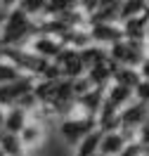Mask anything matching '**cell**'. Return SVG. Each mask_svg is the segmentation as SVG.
Here are the masks:
<instances>
[{
	"label": "cell",
	"instance_id": "obj_1",
	"mask_svg": "<svg viewBox=\"0 0 149 156\" xmlns=\"http://www.w3.org/2000/svg\"><path fill=\"white\" fill-rule=\"evenodd\" d=\"M43 33L38 17H31L19 5L12 10H2L0 14V45L5 48H24L29 40Z\"/></svg>",
	"mask_w": 149,
	"mask_h": 156
},
{
	"label": "cell",
	"instance_id": "obj_8",
	"mask_svg": "<svg viewBox=\"0 0 149 156\" xmlns=\"http://www.w3.org/2000/svg\"><path fill=\"white\" fill-rule=\"evenodd\" d=\"M19 140H21V147H24V149L36 147L40 140H43V123L31 116V121L24 126V130L19 133Z\"/></svg>",
	"mask_w": 149,
	"mask_h": 156
},
{
	"label": "cell",
	"instance_id": "obj_12",
	"mask_svg": "<svg viewBox=\"0 0 149 156\" xmlns=\"http://www.w3.org/2000/svg\"><path fill=\"white\" fill-rule=\"evenodd\" d=\"M24 12H29L31 17H45V10H48V0H19L17 2Z\"/></svg>",
	"mask_w": 149,
	"mask_h": 156
},
{
	"label": "cell",
	"instance_id": "obj_11",
	"mask_svg": "<svg viewBox=\"0 0 149 156\" xmlns=\"http://www.w3.org/2000/svg\"><path fill=\"white\" fill-rule=\"evenodd\" d=\"M80 7V0H48V10L45 17H55V14H64V12H73Z\"/></svg>",
	"mask_w": 149,
	"mask_h": 156
},
{
	"label": "cell",
	"instance_id": "obj_9",
	"mask_svg": "<svg viewBox=\"0 0 149 156\" xmlns=\"http://www.w3.org/2000/svg\"><path fill=\"white\" fill-rule=\"evenodd\" d=\"M140 80H142L140 69H133V66H119V64H116V71H114V83H121V85H128V88L135 90Z\"/></svg>",
	"mask_w": 149,
	"mask_h": 156
},
{
	"label": "cell",
	"instance_id": "obj_16",
	"mask_svg": "<svg viewBox=\"0 0 149 156\" xmlns=\"http://www.w3.org/2000/svg\"><path fill=\"white\" fill-rule=\"evenodd\" d=\"M135 140H137L140 144H144V147H149V118L142 123V128H140L137 133H135Z\"/></svg>",
	"mask_w": 149,
	"mask_h": 156
},
{
	"label": "cell",
	"instance_id": "obj_19",
	"mask_svg": "<svg viewBox=\"0 0 149 156\" xmlns=\"http://www.w3.org/2000/svg\"><path fill=\"white\" fill-rule=\"evenodd\" d=\"M0 59H2V52H0Z\"/></svg>",
	"mask_w": 149,
	"mask_h": 156
},
{
	"label": "cell",
	"instance_id": "obj_6",
	"mask_svg": "<svg viewBox=\"0 0 149 156\" xmlns=\"http://www.w3.org/2000/svg\"><path fill=\"white\" fill-rule=\"evenodd\" d=\"M130 140H133V135L123 133V130H104L95 156H119V151L128 144Z\"/></svg>",
	"mask_w": 149,
	"mask_h": 156
},
{
	"label": "cell",
	"instance_id": "obj_5",
	"mask_svg": "<svg viewBox=\"0 0 149 156\" xmlns=\"http://www.w3.org/2000/svg\"><path fill=\"white\" fill-rule=\"evenodd\" d=\"M88 29H90V36H92V43L107 45V48H111L114 43L126 38L123 26H116V21H88Z\"/></svg>",
	"mask_w": 149,
	"mask_h": 156
},
{
	"label": "cell",
	"instance_id": "obj_20",
	"mask_svg": "<svg viewBox=\"0 0 149 156\" xmlns=\"http://www.w3.org/2000/svg\"><path fill=\"white\" fill-rule=\"evenodd\" d=\"M17 156H24V154H17Z\"/></svg>",
	"mask_w": 149,
	"mask_h": 156
},
{
	"label": "cell",
	"instance_id": "obj_10",
	"mask_svg": "<svg viewBox=\"0 0 149 156\" xmlns=\"http://www.w3.org/2000/svg\"><path fill=\"white\" fill-rule=\"evenodd\" d=\"M102 135H104V130H102V128H97L95 133H90V135L78 144V151H76V156H95V154H97L99 142H102Z\"/></svg>",
	"mask_w": 149,
	"mask_h": 156
},
{
	"label": "cell",
	"instance_id": "obj_13",
	"mask_svg": "<svg viewBox=\"0 0 149 156\" xmlns=\"http://www.w3.org/2000/svg\"><path fill=\"white\" fill-rule=\"evenodd\" d=\"M21 76H26V73H21L12 62L0 59V83H10V80H17V78H21Z\"/></svg>",
	"mask_w": 149,
	"mask_h": 156
},
{
	"label": "cell",
	"instance_id": "obj_4",
	"mask_svg": "<svg viewBox=\"0 0 149 156\" xmlns=\"http://www.w3.org/2000/svg\"><path fill=\"white\" fill-rule=\"evenodd\" d=\"M147 118H149V107L144 102H140V99H133L128 107L119 114V130L135 137V133L142 128V123Z\"/></svg>",
	"mask_w": 149,
	"mask_h": 156
},
{
	"label": "cell",
	"instance_id": "obj_15",
	"mask_svg": "<svg viewBox=\"0 0 149 156\" xmlns=\"http://www.w3.org/2000/svg\"><path fill=\"white\" fill-rule=\"evenodd\" d=\"M135 99H140V102H144L149 107V80L147 78H142L137 83V88H135Z\"/></svg>",
	"mask_w": 149,
	"mask_h": 156
},
{
	"label": "cell",
	"instance_id": "obj_17",
	"mask_svg": "<svg viewBox=\"0 0 149 156\" xmlns=\"http://www.w3.org/2000/svg\"><path fill=\"white\" fill-rule=\"evenodd\" d=\"M140 73H142V78H147V80H149V55H147V59L140 64Z\"/></svg>",
	"mask_w": 149,
	"mask_h": 156
},
{
	"label": "cell",
	"instance_id": "obj_2",
	"mask_svg": "<svg viewBox=\"0 0 149 156\" xmlns=\"http://www.w3.org/2000/svg\"><path fill=\"white\" fill-rule=\"evenodd\" d=\"M97 128H99L97 116H90V114H69V116H62L59 121V133L71 147H78Z\"/></svg>",
	"mask_w": 149,
	"mask_h": 156
},
{
	"label": "cell",
	"instance_id": "obj_18",
	"mask_svg": "<svg viewBox=\"0 0 149 156\" xmlns=\"http://www.w3.org/2000/svg\"><path fill=\"white\" fill-rule=\"evenodd\" d=\"M17 2H19V0H0V7H2V10H12Z\"/></svg>",
	"mask_w": 149,
	"mask_h": 156
},
{
	"label": "cell",
	"instance_id": "obj_3",
	"mask_svg": "<svg viewBox=\"0 0 149 156\" xmlns=\"http://www.w3.org/2000/svg\"><path fill=\"white\" fill-rule=\"evenodd\" d=\"M111 62L119 66H133L140 69V64L147 59V40H130L123 38L119 43H114L109 48Z\"/></svg>",
	"mask_w": 149,
	"mask_h": 156
},
{
	"label": "cell",
	"instance_id": "obj_14",
	"mask_svg": "<svg viewBox=\"0 0 149 156\" xmlns=\"http://www.w3.org/2000/svg\"><path fill=\"white\" fill-rule=\"evenodd\" d=\"M119 156H147V147L140 144L137 140L133 137L128 144H126V147H123V149L119 151Z\"/></svg>",
	"mask_w": 149,
	"mask_h": 156
},
{
	"label": "cell",
	"instance_id": "obj_7",
	"mask_svg": "<svg viewBox=\"0 0 149 156\" xmlns=\"http://www.w3.org/2000/svg\"><path fill=\"white\" fill-rule=\"evenodd\" d=\"M29 121H31V109L21 107V104H14V107L5 109V130H10L14 135H19Z\"/></svg>",
	"mask_w": 149,
	"mask_h": 156
}]
</instances>
